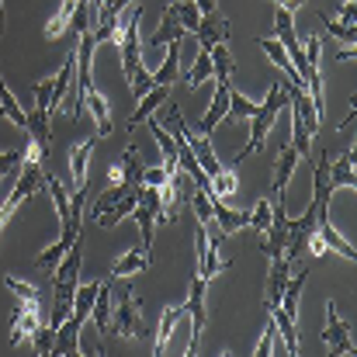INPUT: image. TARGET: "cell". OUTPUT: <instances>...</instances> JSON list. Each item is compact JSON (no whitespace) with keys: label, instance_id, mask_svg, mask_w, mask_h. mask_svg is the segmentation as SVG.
<instances>
[{"label":"cell","instance_id":"cell-2","mask_svg":"<svg viewBox=\"0 0 357 357\" xmlns=\"http://www.w3.org/2000/svg\"><path fill=\"white\" fill-rule=\"evenodd\" d=\"M108 333H115V337H149V330L142 323V305H139V298L132 295L128 284H121V288L112 284V326H108Z\"/></svg>","mask_w":357,"mask_h":357},{"label":"cell","instance_id":"cell-47","mask_svg":"<svg viewBox=\"0 0 357 357\" xmlns=\"http://www.w3.org/2000/svg\"><path fill=\"white\" fill-rule=\"evenodd\" d=\"M357 7H354V0H344V7H340V17H337V21H344V24H354V14Z\"/></svg>","mask_w":357,"mask_h":357},{"label":"cell","instance_id":"cell-28","mask_svg":"<svg viewBox=\"0 0 357 357\" xmlns=\"http://www.w3.org/2000/svg\"><path fill=\"white\" fill-rule=\"evenodd\" d=\"M170 49H167V59H163V66L153 73V84H163V87H170L177 77H181V42H167Z\"/></svg>","mask_w":357,"mask_h":357},{"label":"cell","instance_id":"cell-1","mask_svg":"<svg viewBox=\"0 0 357 357\" xmlns=\"http://www.w3.org/2000/svg\"><path fill=\"white\" fill-rule=\"evenodd\" d=\"M288 108V84H281V80H274L271 84V91H267V98H264V105H257V115H253V125H250V139H246V146H243V153H236V167L246 160V156H253L260 146H264V139H267V132H271V125L278 121V115Z\"/></svg>","mask_w":357,"mask_h":357},{"label":"cell","instance_id":"cell-31","mask_svg":"<svg viewBox=\"0 0 357 357\" xmlns=\"http://www.w3.org/2000/svg\"><path fill=\"white\" fill-rule=\"evenodd\" d=\"M28 146H31V135L21 128V142H17L14 149H3V153H0V177H7V174H17V170H21Z\"/></svg>","mask_w":357,"mask_h":357},{"label":"cell","instance_id":"cell-49","mask_svg":"<svg viewBox=\"0 0 357 357\" xmlns=\"http://www.w3.org/2000/svg\"><path fill=\"white\" fill-rule=\"evenodd\" d=\"M195 3H198V10H202V14H212V10L219 7V0H195Z\"/></svg>","mask_w":357,"mask_h":357},{"label":"cell","instance_id":"cell-15","mask_svg":"<svg viewBox=\"0 0 357 357\" xmlns=\"http://www.w3.org/2000/svg\"><path fill=\"white\" fill-rule=\"evenodd\" d=\"M167 98H170V87H163V84H156L153 91H146V94L139 98V108H135V112L128 115V121H125V128L132 132L135 125H142V121L149 119V115H153V112H156L160 105H167Z\"/></svg>","mask_w":357,"mask_h":357},{"label":"cell","instance_id":"cell-40","mask_svg":"<svg viewBox=\"0 0 357 357\" xmlns=\"http://www.w3.org/2000/svg\"><path fill=\"white\" fill-rule=\"evenodd\" d=\"M31 91H35V108H38V112H45V115H52V112H56V94H52V80H42V84H35Z\"/></svg>","mask_w":357,"mask_h":357},{"label":"cell","instance_id":"cell-4","mask_svg":"<svg viewBox=\"0 0 357 357\" xmlns=\"http://www.w3.org/2000/svg\"><path fill=\"white\" fill-rule=\"evenodd\" d=\"M222 239H226L222 233L208 239V233H205V222H198V229H195V253H198V271H195V274H202L205 281H212V278H219L222 271H229V267H233V260L219 257V246H222Z\"/></svg>","mask_w":357,"mask_h":357},{"label":"cell","instance_id":"cell-10","mask_svg":"<svg viewBox=\"0 0 357 357\" xmlns=\"http://www.w3.org/2000/svg\"><path fill=\"white\" fill-rule=\"evenodd\" d=\"M195 38H198V45L208 52L212 45H219V42L229 38V21L219 17L215 10H212V14H202V21H198V28H195Z\"/></svg>","mask_w":357,"mask_h":357},{"label":"cell","instance_id":"cell-18","mask_svg":"<svg viewBox=\"0 0 357 357\" xmlns=\"http://www.w3.org/2000/svg\"><path fill=\"white\" fill-rule=\"evenodd\" d=\"M298 149L291 146V142H284L281 146V153H278V167H274V195H284L288 191V181H291V170L298 167Z\"/></svg>","mask_w":357,"mask_h":357},{"label":"cell","instance_id":"cell-41","mask_svg":"<svg viewBox=\"0 0 357 357\" xmlns=\"http://www.w3.org/2000/svg\"><path fill=\"white\" fill-rule=\"evenodd\" d=\"M153 87H156V84H153V73H149L146 66H139V70L132 73V80H128V91H132V98H135V101H139L146 91H153Z\"/></svg>","mask_w":357,"mask_h":357},{"label":"cell","instance_id":"cell-43","mask_svg":"<svg viewBox=\"0 0 357 357\" xmlns=\"http://www.w3.org/2000/svg\"><path fill=\"white\" fill-rule=\"evenodd\" d=\"M3 284H7V291H14V298H21V302H42V295L28 284V281H17V278H3Z\"/></svg>","mask_w":357,"mask_h":357},{"label":"cell","instance_id":"cell-7","mask_svg":"<svg viewBox=\"0 0 357 357\" xmlns=\"http://www.w3.org/2000/svg\"><path fill=\"white\" fill-rule=\"evenodd\" d=\"M323 344L333 357L354 354V337H351V323L340 319L337 302H326V330H323Z\"/></svg>","mask_w":357,"mask_h":357},{"label":"cell","instance_id":"cell-29","mask_svg":"<svg viewBox=\"0 0 357 357\" xmlns=\"http://www.w3.org/2000/svg\"><path fill=\"white\" fill-rule=\"evenodd\" d=\"M98 288H101V281H91V284H77V291H73V319H80V323H87L91 319V305H94V298H98Z\"/></svg>","mask_w":357,"mask_h":357},{"label":"cell","instance_id":"cell-17","mask_svg":"<svg viewBox=\"0 0 357 357\" xmlns=\"http://www.w3.org/2000/svg\"><path fill=\"white\" fill-rule=\"evenodd\" d=\"M264 309H267V316L274 319V326H278V333H281L284 354L295 357V354H298V326H295V319H291L281 305H264Z\"/></svg>","mask_w":357,"mask_h":357},{"label":"cell","instance_id":"cell-42","mask_svg":"<svg viewBox=\"0 0 357 357\" xmlns=\"http://www.w3.org/2000/svg\"><path fill=\"white\" fill-rule=\"evenodd\" d=\"M250 226H253L257 233H264V229L271 226V198H260V202L250 208Z\"/></svg>","mask_w":357,"mask_h":357},{"label":"cell","instance_id":"cell-45","mask_svg":"<svg viewBox=\"0 0 357 357\" xmlns=\"http://www.w3.org/2000/svg\"><path fill=\"white\" fill-rule=\"evenodd\" d=\"M191 208H195L198 222H208V219H212V198H208L205 191H198V188H195V195H191Z\"/></svg>","mask_w":357,"mask_h":357},{"label":"cell","instance_id":"cell-21","mask_svg":"<svg viewBox=\"0 0 357 357\" xmlns=\"http://www.w3.org/2000/svg\"><path fill=\"white\" fill-rule=\"evenodd\" d=\"M316 236L326 243V250H333V253H340V257H347V260H354V257H357V250L344 236H340V233H337V226L330 222V215H323V219L316 222Z\"/></svg>","mask_w":357,"mask_h":357},{"label":"cell","instance_id":"cell-35","mask_svg":"<svg viewBox=\"0 0 357 357\" xmlns=\"http://www.w3.org/2000/svg\"><path fill=\"white\" fill-rule=\"evenodd\" d=\"M128 188H139V184H125V181H119V184H112V188H108L105 195H98V202L91 205V212H87V215L94 219V215H101L105 208H112V205L119 202V198L125 195V191H128Z\"/></svg>","mask_w":357,"mask_h":357},{"label":"cell","instance_id":"cell-19","mask_svg":"<svg viewBox=\"0 0 357 357\" xmlns=\"http://www.w3.org/2000/svg\"><path fill=\"white\" fill-rule=\"evenodd\" d=\"M149 267V250H142V246H135V250H125L119 260L112 264V278L119 281V278H132V274H139V271H146Z\"/></svg>","mask_w":357,"mask_h":357},{"label":"cell","instance_id":"cell-23","mask_svg":"<svg viewBox=\"0 0 357 357\" xmlns=\"http://www.w3.org/2000/svg\"><path fill=\"white\" fill-rule=\"evenodd\" d=\"M330 184H333V191H340V188H347V191H354L357 188V177H354V149H347L337 163H330Z\"/></svg>","mask_w":357,"mask_h":357},{"label":"cell","instance_id":"cell-38","mask_svg":"<svg viewBox=\"0 0 357 357\" xmlns=\"http://www.w3.org/2000/svg\"><path fill=\"white\" fill-rule=\"evenodd\" d=\"M208 77H212V56L202 49L198 59H195V66H191V73H188V84H191V87H202Z\"/></svg>","mask_w":357,"mask_h":357},{"label":"cell","instance_id":"cell-25","mask_svg":"<svg viewBox=\"0 0 357 357\" xmlns=\"http://www.w3.org/2000/svg\"><path fill=\"white\" fill-rule=\"evenodd\" d=\"M305 281H309V267H302L295 278H288V284H284V291H281V302H278V305H281L291 319H298V298H302Z\"/></svg>","mask_w":357,"mask_h":357},{"label":"cell","instance_id":"cell-9","mask_svg":"<svg viewBox=\"0 0 357 357\" xmlns=\"http://www.w3.org/2000/svg\"><path fill=\"white\" fill-rule=\"evenodd\" d=\"M229 91H233V80H219V91H215L208 112H205V115L198 119V125H195L198 135H212V132L219 128V121L229 115Z\"/></svg>","mask_w":357,"mask_h":357},{"label":"cell","instance_id":"cell-53","mask_svg":"<svg viewBox=\"0 0 357 357\" xmlns=\"http://www.w3.org/2000/svg\"><path fill=\"white\" fill-rule=\"evenodd\" d=\"M0 35H3V0H0Z\"/></svg>","mask_w":357,"mask_h":357},{"label":"cell","instance_id":"cell-54","mask_svg":"<svg viewBox=\"0 0 357 357\" xmlns=\"http://www.w3.org/2000/svg\"><path fill=\"white\" fill-rule=\"evenodd\" d=\"M170 3H177V0H170Z\"/></svg>","mask_w":357,"mask_h":357},{"label":"cell","instance_id":"cell-22","mask_svg":"<svg viewBox=\"0 0 357 357\" xmlns=\"http://www.w3.org/2000/svg\"><path fill=\"white\" fill-rule=\"evenodd\" d=\"M112 284H115V278H112V281H101L98 298H94V305H91V319H94L98 333H108V326H112Z\"/></svg>","mask_w":357,"mask_h":357},{"label":"cell","instance_id":"cell-52","mask_svg":"<svg viewBox=\"0 0 357 357\" xmlns=\"http://www.w3.org/2000/svg\"><path fill=\"white\" fill-rule=\"evenodd\" d=\"M108 177H112V184H119V181H121V163H115V167H112V174H108Z\"/></svg>","mask_w":357,"mask_h":357},{"label":"cell","instance_id":"cell-24","mask_svg":"<svg viewBox=\"0 0 357 357\" xmlns=\"http://www.w3.org/2000/svg\"><path fill=\"white\" fill-rule=\"evenodd\" d=\"M84 105L94 112V119H98V135L105 139V135H112V108H108V101H105V94L98 91V87H91L87 94H84Z\"/></svg>","mask_w":357,"mask_h":357},{"label":"cell","instance_id":"cell-44","mask_svg":"<svg viewBox=\"0 0 357 357\" xmlns=\"http://www.w3.org/2000/svg\"><path fill=\"white\" fill-rule=\"evenodd\" d=\"M323 24H326V31H330V35H337L340 42H354L357 38L354 24H344V21H337V17H330V14H323Z\"/></svg>","mask_w":357,"mask_h":357},{"label":"cell","instance_id":"cell-5","mask_svg":"<svg viewBox=\"0 0 357 357\" xmlns=\"http://www.w3.org/2000/svg\"><path fill=\"white\" fill-rule=\"evenodd\" d=\"M288 246V205H284V195H274L271 202V226L264 229V239H260V253L267 260L281 257Z\"/></svg>","mask_w":357,"mask_h":357},{"label":"cell","instance_id":"cell-51","mask_svg":"<svg viewBox=\"0 0 357 357\" xmlns=\"http://www.w3.org/2000/svg\"><path fill=\"white\" fill-rule=\"evenodd\" d=\"M354 56H357V49H354V45H344L337 59H340V63H347V59H354Z\"/></svg>","mask_w":357,"mask_h":357},{"label":"cell","instance_id":"cell-36","mask_svg":"<svg viewBox=\"0 0 357 357\" xmlns=\"http://www.w3.org/2000/svg\"><path fill=\"white\" fill-rule=\"evenodd\" d=\"M28 340H31V351H35V354H52V344H56V330H52L49 323H45V326L38 323V326H35V333H31Z\"/></svg>","mask_w":357,"mask_h":357},{"label":"cell","instance_id":"cell-46","mask_svg":"<svg viewBox=\"0 0 357 357\" xmlns=\"http://www.w3.org/2000/svg\"><path fill=\"white\" fill-rule=\"evenodd\" d=\"M167 177H170L167 167H142V184H149V188H160Z\"/></svg>","mask_w":357,"mask_h":357},{"label":"cell","instance_id":"cell-30","mask_svg":"<svg viewBox=\"0 0 357 357\" xmlns=\"http://www.w3.org/2000/svg\"><path fill=\"white\" fill-rule=\"evenodd\" d=\"M184 316V305H170V309H163V316H160V326H156V347H153V354L160 357L167 351V344H170V333H174V326H177V319Z\"/></svg>","mask_w":357,"mask_h":357},{"label":"cell","instance_id":"cell-3","mask_svg":"<svg viewBox=\"0 0 357 357\" xmlns=\"http://www.w3.org/2000/svg\"><path fill=\"white\" fill-rule=\"evenodd\" d=\"M139 24H142V7L135 0V7L128 10V17L119 14V28H115V42H119V56H121V73H125V84L132 80V73L142 63V38H139Z\"/></svg>","mask_w":357,"mask_h":357},{"label":"cell","instance_id":"cell-26","mask_svg":"<svg viewBox=\"0 0 357 357\" xmlns=\"http://www.w3.org/2000/svg\"><path fill=\"white\" fill-rule=\"evenodd\" d=\"M184 35H188V31H184V24H181V21L174 17V10L167 7V10H163L160 28H156V31H153V38H149V45L156 49V45H167V42H184Z\"/></svg>","mask_w":357,"mask_h":357},{"label":"cell","instance_id":"cell-20","mask_svg":"<svg viewBox=\"0 0 357 357\" xmlns=\"http://www.w3.org/2000/svg\"><path fill=\"white\" fill-rule=\"evenodd\" d=\"M146 125H149V132H153V139H156V146H160V153H163V167L174 174V170H177V139L163 128V121H156L153 115L146 119Z\"/></svg>","mask_w":357,"mask_h":357},{"label":"cell","instance_id":"cell-32","mask_svg":"<svg viewBox=\"0 0 357 357\" xmlns=\"http://www.w3.org/2000/svg\"><path fill=\"white\" fill-rule=\"evenodd\" d=\"M0 119H7V121H14L17 128H28V112L17 105V98L10 94V87L0 80Z\"/></svg>","mask_w":357,"mask_h":357},{"label":"cell","instance_id":"cell-14","mask_svg":"<svg viewBox=\"0 0 357 357\" xmlns=\"http://www.w3.org/2000/svg\"><path fill=\"white\" fill-rule=\"evenodd\" d=\"M288 278H291V260L281 253V257H274V260H271V274H267V295H264V305H278V302H281V291H284Z\"/></svg>","mask_w":357,"mask_h":357},{"label":"cell","instance_id":"cell-13","mask_svg":"<svg viewBox=\"0 0 357 357\" xmlns=\"http://www.w3.org/2000/svg\"><path fill=\"white\" fill-rule=\"evenodd\" d=\"M139 188H142V184H139ZM139 188H128L112 208H105V212H101V215H94L91 222H98L101 229H112V226H119L121 219H128V215H132V208L139 205Z\"/></svg>","mask_w":357,"mask_h":357},{"label":"cell","instance_id":"cell-27","mask_svg":"<svg viewBox=\"0 0 357 357\" xmlns=\"http://www.w3.org/2000/svg\"><path fill=\"white\" fill-rule=\"evenodd\" d=\"M257 42H260V49H264V52L271 56V63H274V66H278V70H281L284 77H291V84H298V87H302V77L295 73V66H291V59H288L284 45H281L278 38H257Z\"/></svg>","mask_w":357,"mask_h":357},{"label":"cell","instance_id":"cell-34","mask_svg":"<svg viewBox=\"0 0 357 357\" xmlns=\"http://www.w3.org/2000/svg\"><path fill=\"white\" fill-rule=\"evenodd\" d=\"M73 10H77V0H63L59 14L45 24V38H59V35H66V31H70V21H73Z\"/></svg>","mask_w":357,"mask_h":357},{"label":"cell","instance_id":"cell-8","mask_svg":"<svg viewBox=\"0 0 357 357\" xmlns=\"http://www.w3.org/2000/svg\"><path fill=\"white\" fill-rule=\"evenodd\" d=\"M38 323H42V302H21V298H17V309H14V316H10V344L28 340Z\"/></svg>","mask_w":357,"mask_h":357},{"label":"cell","instance_id":"cell-39","mask_svg":"<svg viewBox=\"0 0 357 357\" xmlns=\"http://www.w3.org/2000/svg\"><path fill=\"white\" fill-rule=\"evenodd\" d=\"M229 115H233V119H253V115H257V101L243 98L236 87H233V91H229Z\"/></svg>","mask_w":357,"mask_h":357},{"label":"cell","instance_id":"cell-33","mask_svg":"<svg viewBox=\"0 0 357 357\" xmlns=\"http://www.w3.org/2000/svg\"><path fill=\"white\" fill-rule=\"evenodd\" d=\"M208 56H212V77L215 80H233V52H229V45L219 42V45L208 49Z\"/></svg>","mask_w":357,"mask_h":357},{"label":"cell","instance_id":"cell-37","mask_svg":"<svg viewBox=\"0 0 357 357\" xmlns=\"http://www.w3.org/2000/svg\"><path fill=\"white\" fill-rule=\"evenodd\" d=\"M236 184H239L236 170H226V167H222V170L212 177V195H215V198H229V195H236Z\"/></svg>","mask_w":357,"mask_h":357},{"label":"cell","instance_id":"cell-48","mask_svg":"<svg viewBox=\"0 0 357 357\" xmlns=\"http://www.w3.org/2000/svg\"><path fill=\"white\" fill-rule=\"evenodd\" d=\"M305 243H309V250H312V257H323V253H326V243H323V239L316 236V233H312V236H305Z\"/></svg>","mask_w":357,"mask_h":357},{"label":"cell","instance_id":"cell-11","mask_svg":"<svg viewBox=\"0 0 357 357\" xmlns=\"http://www.w3.org/2000/svg\"><path fill=\"white\" fill-rule=\"evenodd\" d=\"M77 236H80V226H63V229H59V239H56L49 250H42V253L35 257V267H42V271H56V264L66 257V250L77 243Z\"/></svg>","mask_w":357,"mask_h":357},{"label":"cell","instance_id":"cell-50","mask_svg":"<svg viewBox=\"0 0 357 357\" xmlns=\"http://www.w3.org/2000/svg\"><path fill=\"white\" fill-rule=\"evenodd\" d=\"M274 3H278V7H284V10H298L305 0H274Z\"/></svg>","mask_w":357,"mask_h":357},{"label":"cell","instance_id":"cell-16","mask_svg":"<svg viewBox=\"0 0 357 357\" xmlns=\"http://www.w3.org/2000/svg\"><path fill=\"white\" fill-rule=\"evenodd\" d=\"M208 198H212V219L219 222V233H222V236H233V233H239L243 226H250V212L226 208L222 198H215V195H208Z\"/></svg>","mask_w":357,"mask_h":357},{"label":"cell","instance_id":"cell-12","mask_svg":"<svg viewBox=\"0 0 357 357\" xmlns=\"http://www.w3.org/2000/svg\"><path fill=\"white\" fill-rule=\"evenodd\" d=\"M94 146H98V135H91V139H84V142H77V146L70 149V177H73V191L87 188V167H91V153H94Z\"/></svg>","mask_w":357,"mask_h":357},{"label":"cell","instance_id":"cell-6","mask_svg":"<svg viewBox=\"0 0 357 357\" xmlns=\"http://www.w3.org/2000/svg\"><path fill=\"white\" fill-rule=\"evenodd\" d=\"M205 278L202 274H195L191 278V288H188V298L181 302L184 305V312L191 316V347H188V357L198 354V347H202V333H205V323H208V312H205Z\"/></svg>","mask_w":357,"mask_h":357}]
</instances>
